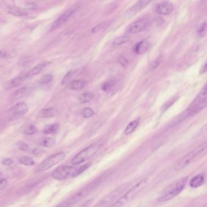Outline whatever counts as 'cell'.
Returning <instances> with one entry per match:
<instances>
[{
  "label": "cell",
  "mask_w": 207,
  "mask_h": 207,
  "mask_svg": "<svg viewBox=\"0 0 207 207\" xmlns=\"http://www.w3.org/2000/svg\"><path fill=\"white\" fill-rule=\"evenodd\" d=\"M19 162L20 163L26 166H32L35 164L34 161L30 157L27 155H23L19 158Z\"/></svg>",
  "instance_id": "obj_25"
},
{
  "label": "cell",
  "mask_w": 207,
  "mask_h": 207,
  "mask_svg": "<svg viewBox=\"0 0 207 207\" xmlns=\"http://www.w3.org/2000/svg\"><path fill=\"white\" fill-rule=\"evenodd\" d=\"M51 62H44L43 63H39L38 65H36L35 68H34L30 71L28 72L27 75H26V77H31L33 76L39 74L40 72H41L46 66L49 65Z\"/></svg>",
  "instance_id": "obj_15"
},
{
  "label": "cell",
  "mask_w": 207,
  "mask_h": 207,
  "mask_svg": "<svg viewBox=\"0 0 207 207\" xmlns=\"http://www.w3.org/2000/svg\"><path fill=\"white\" fill-rule=\"evenodd\" d=\"M109 26V23L108 22H104L102 23L101 24H99L98 25H97L96 26L93 28L91 29V32L92 33H97L99 31H101L104 29H106L107 27H108Z\"/></svg>",
  "instance_id": "obj_28"
},
{
  "label": "cell",
  "mask_w": 207,
  "mask_h": 207,
  "mask_svg": "<svg viewBox=\"0 0 207 207\" xmlns=\"http://www.w3.org/2000/svg\"><path fill=\"white\" fill-rule=\"evenodd\" d=\"M24 79V77L18 76L17 77H15V78L10 80L9 81L7 82V83L6 84V86H5L6 90H9L12 88H14L15 87H17L19 84H21V83L23 82Z\"/></svg>",
  "instance_id": "obj_17"
},
{
  "label": "cell",
  "mask_w": 207,
  "mask_h": 207,
  "mask_svg": "<svg viewBox=\"0 0 207 207\" xmlns=\"http://www.w3.org/2000/svg\"><path fill=\"white\" fill-rule=\"evenodd\" d=\"M37 131V128L34 125H30L25 129L24 133L26 135H33L35 134Z\"/></svg>",
  "instance_id": "obj_35"
},
{
  "label": "cell",
  "mask_w": 207,
  "mask_h": 207,
  "mask_svg": "<svg viewBox=\"0 0 207 207\" xmlns=\"http://www.w3.org/2000/svg\"><path fill=\"white\" fill-rule=\"evenodd\" d=\"M9 55L8 53H7L5 51H0V59L1 58H8L9 57Z\"/></svg>",
  "instance_id": "obj_45"
},
{
  "label": "cell",
  "mask_w": 207,
  "mask_h": 207,
  "mask_svg": "<svg viewBox=\"0 0 207 207\" xmlns=\"http://www.w3.org/2000/svg\"><path fill=\"white\" fill-rule=\"evenodd\" d=\"M94 95L92 94L91 93H83L80 95L78 97V100L81 103H86L90 101L91 100L93 99Z\"/></svg>",
  "instance_id": "obj_24"
},
{
  "label": "cell",
  "mask_w": 207,
  "mask_h": 207,
  "mask_svg": "<svg viewBox=\"0 0 207 207\" xmlns=\"http://www.w3.org/2000/svg\"><path fill=\"white\" fill-rule=\"evenodd\" d=\"M206 72H207V60L206 61V62L204 63V64L202 66V67L201 68L200 71V74H204Z\"/></svg>",
  "instance_id": "obj_46"
},
{
  "label": "cell",
  "mask_w": 207,
  "mask_h": 207,
  "mask_svg": "<svg viewBox=\"0 0 207 207\" xmlns=\"http://www.w3.org/2000/svg\"><path fill=\"white\" fill-rule=\"evenodd\" d=\"M3 176V174H2V173H1V172L0 171V178L1 177Z\"/></svg>",
  "instance_id": "obj_47"
},
{
  "label": "cell",
  "mask_w": 207,
  "mask_h": 207,
  "mask_svg": "<svg viewBox=\"0 0 207 207\" xmlns=\"http://www.w3.org/2000/svg\"><path fill=\"white\" fill-rule=\"evenodd\" d=\"M207 132V122L204 125V126H202L200 129V130L199 131L198 133V134H197V135L198 136H199V135H202V134H204L205 133H206Z\"/></svg>",
  "instance_id": "obj_41"
},
{
  "label": "cell",
  "mask_w": 207,
  "mask_h": 207,
  "mask_svg": "<svg viewBox=\"0 0 207 207\" xmlns=\"http://www.w3.org/2000/svg\"><path fill=\"white\" fill-rule=\"evenodd\" d=\"M107 177V176L106 174L102 175L100 176L98 179L93 180L92 182L90 183L89 185L85 186L84 188L80 190L79 191L76 192L75 194H74L72 197L68 199L67 200L63 202L60 206L61 207H66V206H70L80 201L82 199L86 197L88 194H89L90 193L93 191L95 188H96L98 186H99L104 180H106Z\"/></svg>",
  "instance_id": "obj_1"
},
{
  "label": "cell",
  "mask_w": 207,
  "mask_h": 207,
  "mask_svg": "<svg viewBox=\"0 0 207 207\" xmlns=\"http://www.w3.org/2000/svg\"><path fill=\"white\" fill-rule=\"evenodd\" d=\"M59 128H60L59 124L54 123V124H53L52 125H50V126H48L47 127H46L45 129H44L43 132L45 134H54V133H56L58 131Z\"/></svg>",
  "instance_id": "obj_26"
},
{
  "label": "cell",
  "mask_w": 207,
  "mask_h": 207,
  "mask_svg": "<svg viewBox=\"0 0 207 207\" xmlns=\"http://www.w3.org/2000/svg\"><path fill=\"white\" fill-rule=\"evenodd\" d=\"M91 165V163H87L82 166H81V167H80L79 168L76 169V171L75 172V174H74V176L73 177H75L76 176H78V175H80V174H81L82 172L86 170L87 168H89Z\"/></svg>",
  "instance_id": "obj_32"
},
{
  "label": "cell",
  "mask_w": 207,
  "mask_h": 207,
  "mask_svg": "<svg viewBox=\"0 0 207 207\" xmlns=\"http://www.w3.org/2000/svg\"><path fill=\"white\" fill-rule=\"evenodd\" d=\"M118 63L123 67H126L128 64V60L124 56H121L118 58Z\"/></svg>",
  "instance_id": "obj_39"
},
{
  "label": "cell",
  "mask_w": 207,
  "mask_h": 207,
  "mask_svg": "<svg viewBox=\"0 0 207 207\" xmlns=\"http://www.w3.org/2000/svg\"><path fill=\"white\" fill-rule=\"evenodd\" d=\"M8 12L9 14L15 16H27V12L25 9L19 8L17 6H10L8 8Z\"/></svg>",
  "instance_id": "obj_19"
},
{
  "label": "cell",
  "mask_w": 207,
  "mask_h": 207,
  "mask_svg": "<svg viewBox=\"0 0 207 207\" xmlns=\"http://www.w3.org/2000/svg\"><path fill=\"white\" fill-rule=\"evenodd\" d=\"M188 181L189 177H185L171 183L162 191L158 198V202H166L175 198L184 189Z\"/></svg>",
  "instance_id": "obj_2"
},
{
  "label": "cell",
  "mask_w": 207,
  "mask_h": 207,
  "mask_svg": "<svg viewBox=\"0 0 207 207\" xmlns=\"http://www.w3.org/2000/svg\"><path fill=\"white\" fill-rule=\"evenodd\" d=\"M36 4L35 3H29L26 5V10H34L36 9Z\"/></svg>",
  "instance_id": "obj_43"
},
{
  "label": "cell",
  "mask_w": 207,
  "mask_h": 207,
  "mask_svg": "<svg viewBox=\"0 0 207 207\" xmlns=\"http://www.w3.org/2000/svg\"><path fill=\"white\" fill-rule=\"evenodd\" d=\"M129 40L128 36L127 35H124V36H121L117 37L115 39V40L113 42V45L114 46H121L126 43Z\"/></svg>",
  "instance_id": "obj_27"
},
{
  "label": "cell",
  "mask_w": 207,
  "mask_h": 207,
  "mask_svg": "<svg viewBox=\"0 0 207 207\" xmlns=\"http://www.w3.org/2000/svg\"><path fill=\"white\" fill-rule=\"evenodd\" d=\"M207 28V23H203L199 25L198 28V33L199 35H202L205 33Z\"/></svg>",
  "instance_id": "obj_38"
},
{
  "label": "cell",
  "mask_w": 207,
  "mask_h": 207,
  "mask_svg": "<svg viewBox=\"0 0 207 207\" xmlns=\"http://www.w3.org/2000/svg\"><path fill=\"white\" fill-rule=\"evenodd\" d=\"M0 124H1V122H0Z\"/></svg>",
  "instance_id": "obj_48"
},
{
  "label": "cell",
  "mask_w": 207,
  "mask_h": 207,
  "mask_svg": "<svg viewBox=\"0 0 207 207\" xmlns=\"http://www.w3.org/2000/svg\"><path fill=\"white\" fill-rule=\"evenodd\" d=\"M152 0H139L137 4L134 7L136 10L141 9L146 6H147Z\"/></svg>",
  "instance_id": "obj_31"
},
{
  "label": "cell",
  "mask_w": 207,
  "mask_h": 207,
  "mask_svg": "<svg viewBox=\"0 0 207 207\" xmlns=\"http://www.w3.org/2000/svg\"><path fill=\"white\" fill-rule=\"evenodd\" d=\"M150 43L146 40H143L137 43L134 48L136 54L138 55L144 54L150 49Z\"/></svg>",
  "instance_id": "obj_14"
},
{
  "label": "cell",
  "mask_w": 207,
  "mask_h": 207,
  "mask_svg": "<svg viewBox=\"0 0 207 207\" xmlns=\"http://www.w3.org/2000/svg\"><path fill=\"white\" fill-rule=\"evenodd\" d=\"M76 169L71 166H60L54 170L52 176L54 179L58 180H65L71 177L73 178Z\"/></svg>",
  "instance_id": "obj_8"
},
{
  "label": "cell",
  "mask_w": 207,
  "mask_h": 207,
  "mask_svg": "<svg viewBox=\"0 0 207 207\" xmlns=\"http://www.w3.org/2000/svg\"><path fill=\"white\" fill-rule=\"evenodd\" d=\"M36 143L39 146L46 148H50L55 144V140L51 137H43L39 139Z\"/></svg>",
  "instance_id": "obj_20"
},
{
  "label": "cell",
  "mask_w": 207,
  "mask_h": 207,
  "mask_svg": "<svg viewBox=\"0 0 207 207\" xmlns=\"http://www.w3.org/2000/svg\"><path fill=\"white\" fill-rule=\"evenodd\" d=\"M16 146L18 150L23 151H27L29 150V148H30L29 146L26 143L22 142V141L18 142L16 144Z\"/></svg>",
  "instance_id": "obj_33"
},
{
  "label": "cell",
  "mask_w": 207,
  "mask_h": 207,
  "mask_svg": "<svg viewBox=\"0 0 207 207\" xmlns=\"http://www.w3.org/2000/svg\"><path fill=\"white\" fill-rule=\"evenodd\" d=\"M140 121V118H138L137 119H135V120L131 122L130 123H128V125L127 126L126 130H125V134L126 135H129L132 134L135 130L136 128L137 127Z\"/></svg>",
  "instance_id": "obj_23"
},
{
  "label": "cell",
  "mask_w": 207,
  "mask_h": 207,
  "mask_svg": "<svg viewBox=\"0 0 207 207\" xmlns=\"http://www.w3.org/2000/svg\"><path fill=\"white\" fill-rule=\"evenodd\" d=\"M28 90V88H27L26 87L21 88L18 90L15 91L14 92H13L12 94L11 95L10 99L13 101L20 99L22 97H23L24 96H25V95H26Z\"/></svg>",
  "instance_id": "obj_21"
},
{
  "label": "cell",
  "mask_w": 207,
  "mask_h": 207,
  "mask_svg": "<svg viewBox=\"0 0 207 207\" xmlns=\"http://www.w3.org/2000/svg\"><path fill=\"white\" fill-rule=\"evenodd\" d=\"M150 22L147 18H141L131 23L127 28V32L130 34L140 33L150 26Z\"/></svg>",
  "instance_id": "obj_9"
},
{
  "label": "cell",
  "mask_w": 207,
  "mask_h": 207,
  "mask_svg": "<svg viewBox=\"0 0 207 207\" xmlns=\"http://www.w3.org/2000/svg\"><path fill=\"white\" fill-rule=\"evenodd\" d=\"M1 163L5 166H9L13 163V161L11 159L4 158L1 160Z\"/></svg>",
  "instance_id": "obj_40"
},
{
  "label": "cell",
  "mask_w": 207,
  "mask_h": 207,
  "mask_svg": "<svg viewBox=\"0 0 207 207\" xmlns=\"http://www.w3.org/2000/svg\"><path fill=\"white\" fill-rule=\"evenodd\" d=\"M56 114V111L52 108L43 109L39 114V117L41 118H50L54 117Z\"/></svg>",
  "instance_id": "obj_22"
},
{
  "label": "cell",
  "mask_w": 207,
  "mask_h": 207,
  "mask_svg": "<svg viewBox=\"0 0 207 207\" xmlns=\"http://www.w3.org/2000/svg\"><path fill=\"white\" fill-rule=\"evenodd\" d=\"M127 185H122L121 187L117 188V189L114 190L113 191L111 192L110 194H108L107 196H106L104 198L102 199L99 204L97 205L98 206H106V205H111L110 204H113L115 202L118 198H121V195L122 194V193L126 189Z\"/></svg>",
  "instance_id": "obj_10"
},
{
  "label": "cell",
  "mask_w": 207,
  "mask_h": 207,
  "mask_svg": "<svg viewBox=\"0 0 207 207\" xmlns=\"http://www.w3.org/2000/svg\"><path fill=\"white\" fill-rule=\"evenodd\" d=\"M100 147L101 144H95L85 148L73 158L71 162L72 164L77 165L89 160L99 151Z\"/></svg>",
  "instance_id": "obj_5"
},
{
  "label": "cell",
  "mask_w": 207,
  "mask_h": 207,
  "mask_svg": "<svg viewBox=\"0 0 207 207\" xmlns=\"http://www.w3.org/2000/svg\"><path fill=\"white\" fill-rule=\"evenodd\" d=\"M207 148V143L200 145L196 148L192 150L191 152L181 157L180 159L176 163L174 166V169L176 171H180L185 168L190 163L193 162V161L198 156L200 155L202 153H204Z\"/></svg>",
  "instance_id": "obj_4"
},
{
  "label": "cell",
  "mask_w": 207,
  "mask_h": 207,
  "mask_svg": "<svg viewBox=\"0 0 207 207\" xmlns=\"http://www.w3.org/2000/svg\"><path fill=\"white\" fill-rule=\"evenodd\" d=\"M205 177L203 174H199L193 177L189 181V186L191 188H198L204 184Z\"/></svg>",
  "instance_id": "obj_16"
},
{
  "label": "cell",
  "mask_w": 207,
  "mask_h": 207,
  "mask_svg": "<svg viewBox=\"0 0 207 207\" xmlns=\"http://www.w3.org/2000/svg\"><path fill=\"white\" fill-rule=\"evenodd\" d=\"M28 111L27 104L19 102L10 108L8 112V118L9 121H15L24 116Z\"/></svg>",
  "instance_id": "obj_7"
},
{
  "label": "cell",
  "mask_w": 207,
  "mask_h": 207,
  "mask_svg": "<svg viewBox=\"0 0 207 207\" xmlns=\"http://www.w3.org/2000/svg\"><path fill=\"white\" fill-rule=\"evenodd\" d=\"M76 12V9H70L67 10L65 12H64L62 15H61L58 18H57L54 22L52 24L50 31H53L59 27L62 26L64 23H65L68 19L70 18L73 15V14Z\"/></svg>",
  "instance_id": "obj_11"
},
{
  "label": "cell",
  "mask_w": 207,
  "mask_h": 207,
  "mask_svg": "<svg viewBox=\"0 0 207 207\" xmlns=\"http://www.w3.org/2000/svg\"><path fill=\"white\" fill-rule=\"evenodd\" d=\"M66 154L64 153H59L54 154L41 162L37 168L38 171H46L52 167L54 166L56 164L60 162H62L64 159L65 158Z\"/></svg>",
  "instance_id": "obj_6"
},
{
  "label": "cell",
  "mask_w": 207,
  "mask_h": 207,
  "mask_svg": "<svg viewBox=\"0 0 207 207\" xmlns=\"http://www.w3.org/2000/svg\"><path fill=\"white\" fill-rule=\"evenodd\" d=\"M207 98V83L205 86L202 88V89L200 91V92L196 97V98L193 100V101L191 103L187 111L190 114H193L194 109L198 106L199 105L204 101Z\"/></svg>",
  "instance_id": "obj_12"
},
{
  "label": "cell",
  "mask_w": 207,
  "mask_h": 207,
  "mask_svg": "<svg viewBox=\"0 0 207 207\" xmlns=\"http://www.w3.org/2000/svg\"><path fill=\"white\" fill-rule=\"evenodd\" d=\"M54 77L51 74L44 75L40 80V83L41 84H47L53 80Z\"/></svg>",
  "instance_id": "obj_30"
},
{
  "label": "cell",
  "mask_w": 207,
  "mask_h": 207,
  "mask_svg": "<svg viewBox=\"0 0 207 207\" xmlns=\"http://www.w3.org/2000/svg\"><path fill=\"white\" fill-rule=\"evenodd\" d=\"M87 84V82L82 80H76L70 83L69 88L71 90H83Z\"/></svg>",
  "instance_id": "obj_18"
},
{
  "label": "cell",
  "mask_w": 207,
  "mask_h": 207,
  "mask_svg": "<svg viewBox=\"0 0 207 207\" xmlns=\"http://www.w3.org/2000/svg\"><path fill=\"white\" fill-rule=\"evenodd\" d=\"M156 10L160 15H168L173 12V5L169 1H163L158 4Z\"/></svg>",
  "instance_id": "obj_13"
},
{
  "label": "cell",
  "mask_w": 207,
  "mask_h": 207,
  "mask_svg": "<svg viewBox=\"0 0 207 207\" xmlns=\"http://www.w3.org/2000/svg\"><path fill=\"white\" fill-rule=\"evenodd\" d=\"M159 64H160V62H159V61L158 60H156L154 61L153 63H152V64H151V68L153 69H156L159 66Z\"/></svg>",
  "instance_id": "obj_44"
},
{
  "label": "cell",
  "mask_w": 207,
  "mask_h": 207,
  "mask_svg": "<svg viewBox=\"0 0 207 207\" xmlns=\"http://www.w3.org/2000/svg\"><path fill=\"white\" fill-rule=\"evenodd\" d=\"M148 182V178H144L143 179L140 180L138 183H137L135 185H134L132 188L129 189L127 193H126L123 196H122L120 198L114 202L111 206L113 207H120L126 205L131 201L133 199L135 198L136 195L144 188V187L147 185Z\"/></svg>",
  "instance_id": "obj_3"
},
{
  "label": "cell",
  "mask_w": 207,
  "mask_h": 207,
  "mask_svg": "<svg viewBox=\"0 0 207 207\" xmlns=\"http://www.w3.org/2000/svg\"><path fill=\"white\" fill-rule=\"evenodd\" d=\"M115 84V81H108L104 83L102 86V90L104 92H108L111 90Z\"/></svg>",
  "instance_id": "obj_29"
},
{
  "label": "cell",
  "mask_w": 207,
  "mask_h": 207,
  "mask_svg": "<svg viewBox=\"0 0 207 207\" xmlns=\"http://www.w3.org/2000/svg\"><path fill=\"white\" fill-rule=\"evenodd\" d=\"M73 74H74V72L71 71H69V72H68L64 76V79H63V80H62V83H61L62 85H64V84H67L69 81V80L71 79Z\"/></svg>",
  "instance_id": "obj_37"
},
{
  "label": "cell",
  "mask_w": 207,
  "mask_h": 207,
  "mask_svg": "<svg viewBox=\"0 0 207 207\" xmlns=\"http://www.w3.org/2000/svg\"><path fill=\"white\" fill-rule=\"evenodd\" d=\"M95 113L94 111L90 108H85L82 112V115L85 118H90L93 117L95 115Z\"/></svg>",
  "instance_id": "obj_34"
},
{
  "label": "cell",
  "mask_w": 207,
  "mask_h": 207,
  "mask_svg": "<svg viewBox=\"0 0 207 207\" xmlns=\"http://www.w3.org/2000/svg\"><path fill=\"white\" fill-rule=\"evenodd\" d=\"M207 98L204 101H202L199 105L197 107V108H196L195 109H194V111H193V114H196V113H198V112H199V111H202V109H205V108H207Z\"/></svg>",
  "instance_id": "obj_36"
},
{
  "label": "cell",
  "mask_w": 207,
  "mask_h": 207,
  "mask_svg": "<svg viewBox=\"0 0 207 207\" xmlns=\"http://www.w3.org/2000/svg\"><path fill=\"white\" fill-rule=\"evenodd\" d=\"M8 185V181L5 179L0 180V191L4 189Z\"/></svg>",
  "instance_id": "obj_42"
}]
</instances>
